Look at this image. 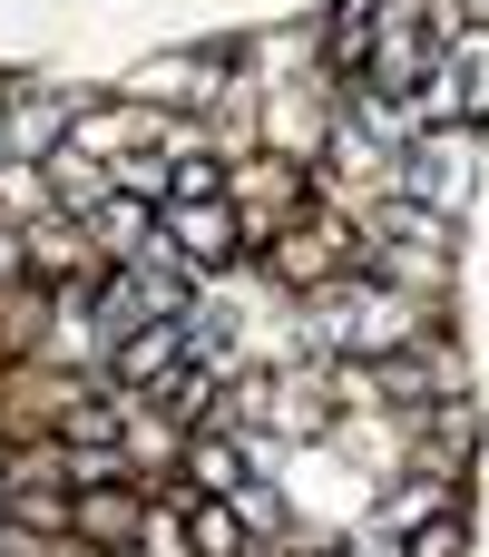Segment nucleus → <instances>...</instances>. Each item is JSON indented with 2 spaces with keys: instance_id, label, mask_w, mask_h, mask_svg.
Segmentation results:
<instances>
[{
  "instance_id": "obj_9",
  "label": "nucleus",
  "mask_w": 489,
  "mask_h": 557,
  "mask_svg": "<svg viewBox=\"0 0 489 557\" xmlns=\"http://www.w3.org/2000/svg\"><path fill=\"white\" fill-rule=\"evenodd\" d=\"M196 480L225 499V490H235V450H225V441H196Z\"/></svg>"
},
{
  "instance_id": "obj_3",
  "label": "nucleus",
  "mask_w": 489,
  "mask_h": 557,
  "mask_svg": "<svg viewBox=\"0 0 489 557\" xmlns=\"http://www.w3.org/2000/svg\"><path fill=\"white\" fill-rule=\"evenodd\" d=\"M186 352H196V313H157L118 343V382H167V372H186Z\"/></svg>"
},
{
  "instance_id": "obj_12",
  "label": "nucleus",
  "mask_w": 489,
  "mask_h": 557,
  "mask_svg": "<svg viewBox=\"0 0 489 557\" xmlns=\"http://www.w3.org/2000/svg\"><path fill=\"white\" fill-rule=\"evenodd\" d=\"M0 499H10V480H0Z\"/></svg>"
},
{
  "instance_id": "obj_10",
  "label": "nucleus",
  "mask_w": 489,
  "mask_h": 557,
  "mask_svg": "<svg viewBox=\"0 0 489 557\" xmlns=\"http://www.w3.org/2000/svg\"><path fill=\"white\" fill-rule=\"evenodd\" d=\"M137 548L147 557H186V529H176V519H137Z\"/></svg>"
},
{
  "instance_id": "obj_4",
  "label": "nucleus",
  "mask_w": 489,
  "mask_h": 557,
  "mask_svg": "<svg viewBox=\"0 0 489 557\" xmlns=\"http://www.w3.org/2000/svg\"><path fill=\"white\" fill-rule=\"evenodd\" d=\"M176 255H186V264H225V255H235V206L186 196V206H176Z\"/></svg>"
},
{
  "instance_id": "obj_2",
  "label": "nucleus",
  "mask_w": 489,
  "mask_h": 557,
  "mask_svg": "<svg viewBox=\"0 0 489 557\" xmlns=\"http://www.w3.org/2000/svg\"><path fill=\"white\" fill-rule=\"evenodd\" d=\"M274 274H284V284H343V274H353V235L304 215V225L274 235Z\"/></svg>"
},
{
  "instance_id": "obj_8",
  "label": "nucleus",
  "mask_w": 489,
  "mask_h": 557,
  "mask_svg": "<svg viewBox=\"0 0 489 557\" xmlns=\"http://www.w3.org/2000/svg\"><path fill=\"white\" fill-rule=\"evenodd\" d=\"M186 548H206V557H235V548H245V519H235L225 499H206V509H196V529H186Z\"/></svg>"
},
{
  "instance_id": "obj_1",
  "label": "nucleus",
  "mask_w": 489,
  "mask_h": 557,
  "mask_svg": "<svg viewBox=\"0 0 489 557\" xmlns=\"http://www.w3.org/2000/svg\"><path fill=\"white\" fill-rule=\"evenodd\" d=\"M333 352H392V343H412V304H392V294H353V304H323V323H314Z\"/></svg>"
},
{
  "instance_id": "obj_11",
  "label": "nucleus",
  "mask_w": 489,
  "mask_h": 557,
  "mask_svg": "<svg viewBox=\"0 0 489 557\" xmlns=\"http://www.w3.org/2000/svg\"><path fill=\"white\" fill-rule=\"evenodd\" d=\"M412 557H461V519H421V539H412Z\"/></svg>"
},
{
  "instance_id": "obj_7",
  "label": "nucleus",
  "mask_w": 489,
  "mask_h": 557,
  "mask_svg": "<svg viewBox=\"0 0 489 557\" xmlns=\"http://www.w3.org/2000/svg\"><path fill=\"white\" fill-rule=\"evenodd\" d=\"M137 519H147V509H137L127 490H88V499H78V529H88V539H137Z\"/></svg>"
},
{
  "instance_id": "obj_5",
  "label": "nucleus",
  "mask_w": 489,
  "mask_h": 557,
  "mask_svg": "<svg viewBox=\"0 0 489 557\" xmlns=\"http://www.w3.org/2000/svg\"><path fill=\"white\" fill-rule=\"evenodd\" d=\"M372 382L402 392V401H421V392L451 401V352H402V343H392V352H372Z\"/></svg>"
},
{
  "instance_id": "obj_6",
  "label": "nucleus",
  "mask_w": 489,
  "mask_h": 557,
  "mask_svg": "<svg viewBox=\"0 0 489 557\" xmlns=\"http://www.w3.org/2000/svg\"><path fill=\"white\" fill-rule=\"evenodd\" d=\"M412 186H421L431 206H451V196H461V137H421V157H412Z\"/></svg>"
}]
</instances>
